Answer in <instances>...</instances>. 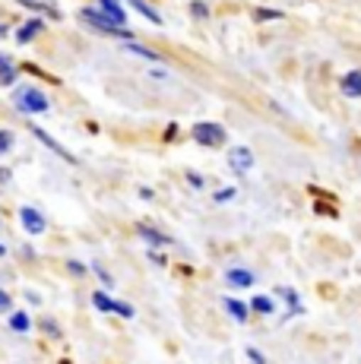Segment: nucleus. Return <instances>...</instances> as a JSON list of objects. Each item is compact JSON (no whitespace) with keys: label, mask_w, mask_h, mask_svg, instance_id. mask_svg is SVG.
<instances>
[{"label":"nucleus","mask_w":361,"mask_h":364,"mask_svg":"<svg viewBox=\"0 0 361 364\" xmlns=\"http://www.w3.org/2000/svg\"><path fill=\"white\" fill-rule=\"evenodd\" d=\"M190 13H193V16H197V19L210 16V10H206V4H200V0H193V4H190Z\"/></svg>","instance_id":"b1692460"},{"label":"nucleus","mask_w":361,"mask_h":364,"mask_svg":"<svg viewBox=\"0 0 361 364\" xmlns=\"http://www.w3.org/2000/svg\"><path fill=\"white\" fill-rule=\"evenodd\" d=\"M29 130H32V136H36V139H41V146H48V149L54 152V156H60V159H64V162H70V165L76 162V159L70 156V152H67V149H64V146H60V143H54V139L48 136V133L41 130V127H29Z\"/></svg>","instance_id":"6e6552de"},{"label":"nucleus","mask_w":361,"mask_h":364,"mask_svg":"<svg viewBox=\"0 0 361 364\" xmlns=\"http://www.w3.org/2000/svg\"><path fill=\"white\" fill-rule=\"evenodd\" d=\"M45 330H48V333H54V336L60 333V330H58V323H51V320H45Z\"/></svg>","instance_id":"7c9ffc66"},{"label":"nucleus","mask_w":361,"mask_h":364,"mask_svg":"<svg viewBox=\"0 0 361 364\" xmlns=\"http://www.w3.org/2000/svg\"><path fill=\"white\" fill-rule=\"evenodd\" d=\"M339 89H343L345 99H361V70H349L339 80Z\"/></svg>","instance_id":"0eeeda50"},{"label":"nucleus","mask_w":361,"mask_h":364,"mask_svg":"<svg viewBox=\"0 0 361 364\" xmlns=\"http://www.w3.org/2000/svg\"><path fill=\"white\" fill-rule=\"evenodd\" d=\"M10 181V168H0V184H6Z\"/></svg>","instance_id":"2f4dec72"},{"label":"nucleus","mask_w":361,"mask_h":364,"mask_svg":"<svg viewBox=\"0 0 361 364\" xmlns=\"http://www.w3.org/2000/svg\"><path fill=\"white\" fill-rule=\"evenodd\" d=\"M13 105H16L23 114H45L48 108H51V102H48V95L41 92L36 86H23L13 92Z\"/></svg>","instance_id":"f03ea898"},{"label":"nucleus","mask_w":361,"mask_h":364,"mask_svg":"<svg viewBox=\"0 0 361 364\" xmlns=\"http://www.w3.org/2000/svg\"><path fill=\"white\" fill-rule=\"evenodd\" d=\"M0 38H6V26L4 23H0Z\"/></svg>","instance_id":"473e14b6"},{"label":"nucleus","mask_w":361,"mask_h":364,"mask_svg":"<svg viewBox=\"0 0 361 364\" xmlns=\"http://www.w3.org/2000/svg\"><path fill=\"white\" fill-rule=\"evenodd\" d=\"M6 254V247H4V244H0V257H4Z\"/></svg>","instance_id":"72a5a7b5"},{"label":"nucleus","mask_w":361,"mask_h":364,"mask_svg":"<svg viewBox=\"0 0 361 364\" xmlns=\"http://www.w3.org/2000/svg\"><path fill=\"white\" fill-rule=\"evenodd\" d=\"M127 51H130V54H136V58L152 60V64H162V58H158V54L152 51V48H143V45H134V41H130V45H127Z\"/></svg>","instance_id":"6ab92c4d"},{"label":"nucleus","mask_w":361,"mask_h":364,"mask_svg":"<svg viewBox=\"0 0 361 364\" xmlns=\"http://www.w3.org/2000/svg\"><path fill=\"white\" fill-rule=\"evenodd\" d=\"M13 149V133L10 130H0V156L4 152H10Z\"/></svg>","instance_id":"412c9836"},{"label":"nucleus","mask_w":361,"mask_h":364,"mask_svg":"<svg viewBox=\"0 0 361 364\" xmlns=\"http://www.w3.org/2000/svg\"><path fill=\"white\" fill-rule=\"evenodd\" d=\"M235 197H238V187H219V191L212 193V200H216V203H228Z\"/></svg>","instance_id":"aec40b11"},{"label":"nucleus","mask_w":361,"mask_h":364,"mask_svg":"<svg viewBox=\"0 0 361 364\" xmlns=\"http://www.w3.org/2000/svg\"><path fill=\"white\" fill-rule=\"evenodd\" d=\"M92 272H95V276H99V279H102V282H105V285H108V289H111V285H114V279H111V276H108V272H105V266H99V263H95V266H92Z\"/></svg>","instance_id":"393cba45"},{"label":"nucleus","mask_w":361,"mask_h":364,"mask_svg":"<svg viewBox=\"0 0 361 364\" xmlns=\"http://www.w3.org/2000/svg\"><path fill=\"white\" fill-rule=\"evenodd\" d=\"M228 285H235V289H251V285L257 282V276L251 269H244V266H232V269L225 272Z\"/></svg>","instance_id":"423d86ee"},{"label":"nucleus","mask_w":361,"mask_h":364,"mask_svg":"<svg viewBox=\"0 0 361 364\" xmlns=\"http://www.w3.org/2000/svg\"><path fill=\"white\" fill-rule=\"evenodd\" d=\"M6 323H10L13 333H29L32 330V317H29V314H23V311L10 314V317H6Z\"/></svg>","instance_id":"f8f14e48"},{"label":"nucleus","mask_w":361,"mask_h":364,"mask_svg":"<svg viewBox=\"0 0 361 364\" xmlns=\"http://www.w3.org/2000/svg\"><path fill=\"white\" fill-rule=\"evenodd\" d=\"M19 222H23V228L29 235H45L48 232V219H45V213L36 206H23L19 209Z\"/></svg>","instance_id":"20e7f679"},{"label":"nucleus","mask_w":361,"mask_h":364,"mask_svg":"<svg viewBox=\"0 0 361 364\" xmlns=\"http://www.w3.org/2000/svg\"><path fill=\"white\" fill-rule=\"evenodd\" d=\"M187 181H190V184H193V187H197V191H203V187H206V181H203V178H200V174H193V171H190V174H187Z\"/></svg>","instance_id":"cd10ccee"},{"label":"nucleus","mask_w":361,"mask_h":364,"mask_svg":"<svg viewBox=\"0 0 361 364\" xmlns=\"http://www.w3.org/2000/svg\"><path fill=\"white\" fill-rule=\"evenodd\" d=\"M257 19H282V13L279 10H266V6H260V10L254 13Z\"/></svg>","instance_id":"5701e85b"},{"label":"nucleus","mask_w":361,"mask_h":364,"mask_svg":"<svg viewBox=\"0 0 361 364\" xmlns=\"http://www.w3.org/2000/svg\"><path fill=\"white\" fill-rule=\"evenodd\" d=\"M0 82H4V86H13V82H16V64H13L6 54H0Z\"/></svg>","instance_id":"ddd939ff"},{"label":"nucleus","mask_w":361,"mask_h":364,"mask_svg":"<svg viewBox=\"0 0 361 364\" xmlns=\"http://www.w3.org/2000/svg\"><path fill=\"white\" fill-rule=\"evenodd\" d=\"M16 4L29 6V10H38V13H45V16H54V19L60 16V13H58V6H51V4H41V0H16Z\"/></svg>","instance_id":"a211bd4d"},{"label":"nucleus","mask_w":361,"mask_h":364,"mask_svg":"<svg viewBox=\"0 0 361 364\" xmlns=\"http://www.w3.org/2000/svg\"><path fill=\"white\" fill-rule=\"evenodd\" d=\"M38 32H41V23H38V19H29V23H26V26H19L16 41H19V45H29V41L36 38Z\"/></svg>","instance_id":"4468645a"},{"label":"nucleus","mask_w":361,"mask_h":364,"mask_svg":"<svg viewBox=\"0 0 361 364\" xmlns=\"http://www.w3.org/2000/svg\"><path fill=\"white\" fill-rule=\"evenodd\" d=\"M193 139H197L200 146H210V149H219L222 143L228 139V133L222 124H212V121H200V124H193Z\"/></svg>","instance_id":"7ed1b4c3"},{"label":"nucleus","mask_w":361,"mask_h":364,"mask_svg":"<svg viewBox=\"0 0 361 364\" xmlns=\"http://www.w3.org/2000/svg\"><path fill=\"white\" fill-rule=\"evenodd\" d=\"M222 304H225V311L232 314V317L238 320V323H247V311H251V307H247L244 301H238V298H225Z\"/></svg>","instance_id":"9d476101"},{"label":"nucleus","mask_w":361,"mask_h":364,"mask_svg":"<svg viewBox=\"0 0 361 364\" xmlns=\"http://www.w3.org/2000/svg\"><path fill=\"white\" fill-rule=\"evenodd\" d=\"M251 311L263 314V317H269V314H276V301L266 298V295H257V298L251 301Z\"/></svg>","instance_id":"f3484780"},{"label":"nucleus","mask_w":361,"mask_h":364,"mask_svg":"<svg viewBox=\"0 0 361 364\" xmlns=\"http://www.w3.org/2000/svg\"><path fill=\"white\" fill-rule=\"evenodd\" d=\"M114 314H121L124 320H130V317H134V307L124 304V301H117V304H114Z\"/></svg>","instance_id":"a878e982"},{"label":"nucleus","mask_w":361,"mask_h":364,"mask_svg":"<svg viewBox=\"0 0 361 364\" xmlns=\"http://www.w3.org/2000/svg\"><path fill=\"white\" fill-rule=\"evenodd\" d=\"M127 4H130V6H134V10H136V13H140V16H143V19H149V23H156V26H162V16H158V13H156V10H152V6H149V4H146V0H127Z\"/></svg>","instance_id":"2eb2a0df"},{"label":"nucleus","mask_w":361,"mask_h":364,"mask_svg":"<svg viewBox=\"0 0 361 364\" xmlns=\"http://www.w3.org/2000/svg\"><path fill=\"white\" fill-rule=\"evenodd\" d=\"M99 4H102V13H105V16H108L114 26H124V23H127V13H124V4H121V0H99Z\"/></svg>","instance_id":"1a4fd4ad"},{"label":"nucleus","mask_w":361,"mask_h":364,"mask_svg":"<svg viewBox=\"0 0 361 364\" xmlns=\"http://www.w3.org/2000/svg\"><path fill=\"white\" fill-rule=\"evenodd\" d=\"M140 235L152 244V247H168V244H171V237H168V235H162L158 228H149V225H140Z\"/></svg>","instance_id":"9b49d317"},{"label":"nucleus","mask_w":361,"mask_h":364,"mask_svg":"<svg viewBox=\"0 0 361 364\" xmlns=\"http://www.w3.org/2000/svg\"><path fill=\"white\" fill-rule=\"evenodd\" d=\"M247 358H251V364H266V358H263L257 348H247Z\"/></svg>","instance_id":"c85d7f7f"},{"label":"nucleus","mask_w":361,"mask_h":364,"mask_svg":"<svg viewBox=\"0 0 361 364\" xmlns=\"http://www.w3.org/2000/svg\"><path fill=\"white\" fill-rule=\"evenodd\" d=\"M149 260H152V263H156V266H165V260H162V257H158V254H156V250H149Z\"/></svg>","instance_id":"c756f323"},{"label":"nucleus","mask_w":361,"mask_h":364,"mask_svg":"<svg viewBox=\"0 0 361 364\" xmlns=\"http://www.w3.org/2000/svg\"><path fill=\"white\" fill-rule=\"evenodd\" d=\"M67 269H70L73 276H86V266H82V263H76V260L67 263Z\"/></svg>","instance_id":"bb28decb"},{"label":"nucleus","mask_w":361,"mask_h":364,"mask_svg":"<svg viewBox=\"0 0 361 364\" xmlns=\"http://www.w3.org/2000/svg\"><path fill=\"white\" fill-rule=\"evenodd\" d=\"M80 19H82V23L92 26L95 32L111 35V38H121V41H127V45H130V38H134V32L124 29V26H114V23H111V19L105 16V13L95 10V6H82V10H80Z\"/></svg>","instance_id":"f257e3e1"},{"label":"nucleus","mask_w":361,"mask_h":364,"mask_svg":"<svg viewBox=\"0 0 361 364\" xmlns=\"http://www.w3.org/2000/svg\"><path fill=\"white\" fill-rule=\"evenodd\" d=\"M10 311H13V298L0 289V317H4V314H10Z\"/></svg>","instance_id":"4be33fe9"},{"label":"nucleus","mask_w":361,"mask_h":364,"mask_svg":"<svg viewBox=\"0 0 361 364\" xmlns=\"http://www.w3.org/2000/svg\"><path fill=\"white\" fill-rule=\"evenodd\" d=\"M228 165H232L238 174H247L257 165V159L247 146H232V149H228Z\"/></svg>","instance_id":"39448f33"},{"label":"nucleus","mask_w":361,"mask_h":364,"mask_svg":"<svg viewBox=\"0 0 361 364\" xmlns=\"http://www.w3.org/2000/svg\"><path fill=\"white\" fill-rule=\"evenodd\" d=\"M92 304H95V311H102V314H114L117 301L111 295H105V291H92Z\"/></svg>","instance_id":"dca6fc26"}]
</instances>
